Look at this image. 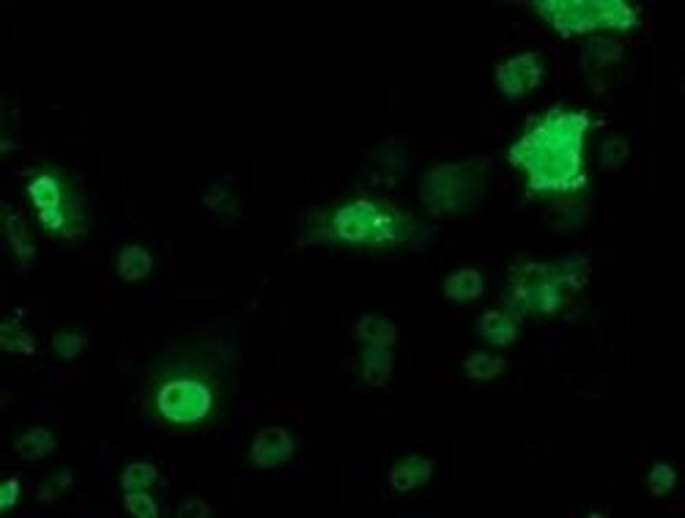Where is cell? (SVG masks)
<instances>
[{
	"label": "cell",
	"mask_w": 685,
	"mask_h": 518,
	"mask_svg": "<svg viewBox=\"0 0 685 518\" xmlns=\"http://www.w3.org/2000/svg\"><path fill=\"white\" fill-rule=\"evenodd\" d=\"M592 129L587 110L551 107L507 148V162L524 173L532 198L587 190L584 140Z\"/></svg>",
	"instance_id": "1"
},
{
	"label": "cell",
	"mask_w": 685,
	"mask_h": 518,
	"mask_svg": "<svg viewBox=\"0 0 685 518\" xmlns=\"http://www.w3.org/2000/svg\"><path fill=\"white\" fill-rule=\"evenodd\" d=\"M428 236V228L409 212L395 209L392 203L376 198H354L335 206L316 222L310 242L343 244V247H414Z\"/></svg>",
	"instance_id": "2"
},
{
	"label": "cell",
	"mask_w": 685,
	"mask_h": 518,
	"mask_svg": "<svg viewBox=\"0 0 685 518\" xmlns=\"http://www.w3.org/2000/svg\"><path fill=\"white\" fill-rule=\"evenodd\" d=\"M590 283V261L584 255L565 258H518L507 269L505 310L524 316H557Z\"/></svg>",
	"instance_id": "3"
},
{
	"label": "cell",
	"mask_w": 685,
	"mask_h": 518,
	"mask_svg": "<svg viewBox=\"0 0 685 518\" xmlns=\"http://www.w3.org/2000/svg\"><path fill=\"white\" fill-rule=\"evenodd\" d=\"M488 154L461 159V162H444L425 170L420 179L422 209L433 217H450V214H469L483 198L485 179H488Z\"/></svg>",
	"instance_id": "4"
},
{
	"label": "cell",
	"mask_w": 685,
	"mask_h": 518,
	"mask_svg": "<svg viewBox=\"0 0 685 518\" xmlns=\"http://www.w3.org/2000/svg\"><path fill=\"white\" fill-rule=\"evenodd\" d=\"M532 9L562 36H590L601 31L639 28V9L625 0H535Z\"/></svg>",
	"instance_id": "5"
},
{
	"label": "cell",
	"mask_w": 685,
	"mask_h": 518,
	"mask_svg": "<svg viewBox=\"0 0 685 518\" xmlns=\"http://www.w3.org/2000/svg\"><path fill=\"white\" fill-rule=\"evenodd\" d=\"M28 198H31L39 225L50 236L61 239H77L85 225V201L74 184L66 179L61 170L44 168L33 170L31 179L25 184Z\"/></svg>",
	"instance_id": "6"
},
{
	"label": "cell",
	"mask_w": 685,
	"mask_h": 518,
	"mask_svg": "<svg viewBox=\"0 0 685 518\" xmlns=\"http://www.w3.org/2000/svg\"><path fill=\"white\" fill-rule=\"evenodd\" d=\"M217 406V392L201 370H173L154 387V409L170 425L192 428L206 423Z\"/></svg>",
	"instance_id": "7"
},
{
	"label": "cell",
	"mask_w": 685,
	"mask_h": 518,
	"mask_svg": "<svg viewBox=\"0 0 685 518\" xmlns=\"http://www.w3.org/2000/svg\"><path fill=\"white\" fill-rule=\"evenodd\" d=\"M543 74H546V69H543L538 53H518L496 66L494 80L502 94L510 96V99H521L543 83Z\"/></svg>",
	"instance_id": "8"
},
{
	"label": "cell",
	"mask_w": 685,
	"mask_h": 518,
	"mask_svg": "<svg viewBox=\"0 0 685 518\" xmlns=\"http://www.w3.org/2000/svg\"><path fill=\"white\" fill-rule=\"evenodd\" d=\"M622 55H625V50L614 39L598 36V39H590L584 44V50H581V74L587 77V83H590L595 94H603V91L612 88L609 74L622 64Z\"/></svg>",
	"instance_id": "9"
},
{
	"label": "cell",
	"mask_w": 685,
	"mask_h": 518,
	"mask_svg": "<svg viewBox=\"0 0 685 518\" xmlns=\"http://www.w3.org/2000/svg\"><path fill=\"white\" fill-rule=\"evenodd\" d=\"M296 455V439L285 425H266L250 442L247 458L255 469H274L288 464Z\"/></svg>",
	"instance_id": "10"
},
{
	"label": "cell",
	"mask_w": 685,
	"mask_h": 518,
	"mask_svg": "<svg viewBox=\"0 0 685 518\" xmlns=\"http://www.w3.org/2000/svg\"><path fill=\"white\" fill-rule=\"evenodd\" d=\"M431 480H433V461L428 458V455H420V453L406 455L403 461H398V464L392 466L390 477H387L390 491H395V494H411V491H420V488L428 486Z\"/></svg>",
	"instance_id": "11"
},
{
	"label": "cell",
	"mask_w": 685,
	"mask_h": 518,
	"mask_svg": "<svg viewBox=\"0 0 685 518\" xmlns=\"http://www.w3.org/2000/svg\"><path fill=\"white\" fill-rule=\"evenodd\" d=\"M475 332L477 338L488 343L491 349H507L518 338V318L507 313L505 307H494V310H485L483 316L477 318Z\"/></svg>",
	"instance_id": "12"
},
{
	"label": "cell",
	"mask_w": 685,
	"mask_h": 518,
	"mask_svg": "<svg viewBox=\"0 0 685 518\" xmlns=\"http://www.w3.org/2000/svg\"><path fill=\"white\" fill-rule=\"evenodd\" d=\"M354 335L362 346H384V349H395V343L401 340V329L387 316L379 313H365L357 318L354 324Z\"/></svg>",
	"instance_id": "13"
},
{
	"label": "cell",
	"mask_w": 685,
	"mask_h": 518,
	"mask_svg": "<svg viewBox=\"0 0 685 518\" xmlns=\"http://www.w3.org/2000/svg\"><path fill=\"white\" fill-rule=\"evenodd\" d=\"M485 286L488 283H485L483 272L466 266V269H455L453 275L444 280L442 291L455 305H472V302H477L485 294Z\"/></svg>",
	"instance_id": "14"
},
{
	"label": "cell",
	"mask_w": 685,
	"mask_h": 518,
	"mask_svg": "<svg viewBox=\"0 0 685 518\" xmlns=\"http://www.w3.org/2000/svg\"><path fill=\"white\" fill-rule=\"evenodd\" d=\"M359 376L373 390H384L392 379V349L365 346L359 351Z\"/></svg>",
	"instance_id": "15"
},
{
	"label": "cell",
	"mask_w": 685,
	"mask_h": 518,
	"mask_svg": "<svg viewBox=\"0 0 685 518\" xmlns=\"http://www.w3.org/2000/svg\"><path fill=\"white\" fill-rule=\"evenodd\" d=\"M3 233H6V242H9L14 261H20V264H28V261H33V255H36V244H33L31 228H28V222H25V214H22L20 209H11V206H6V217H3Z\"/></svg>",
	"instance_id": "16"
},
{
	"label": "cell",
	"mask_w": 685,
	"mask_h": 518,
	"mask_svg": "<svg viewBox=\"0 0 685 518\" xmlns=\"http://www.w3.org/2000/svg\"><path fill=\"white\" fill-rule=\"evenodd\" d=\"M55 447H58V439H55L50 428H42V425L28 428V431H22L14 439V455L20 461H42V458H50L55 453Z\"/></svg>",
	"instance_id": "17"
},
{
	"label": "cell",
	"mask_w": 685,
	"mask_h": 518,
	"mask_svg": "<svg viewBox=\"0 0 685 518\" xmlns=\"http://www.w3.org/2000/svg\"><path fill=\"white\" fill-rule=\"evenodd\" d=\"M116 269L124 283H140V280H146L154 272V255L143 244H127L118 253Z\"/></svg>",
	"instance_id": "18"
},
{
	"label": "cell",
	"mask_w": 685,
	"mask_h": 518,
	"mask_svg": "<svg viewBox=\"0 0 685 518\" xmlns=\"http://www.w3.org/2000/svg\"><path fill=\"white\" fill-rule=\"evenodd\" d=\"M20 318L22 313L17 310L14 316L0 324V349L9 351V354H20V357H33L36 354V338L22 327Z\"/></svg>",
	"instance_id": "19"
},
{
	"label": "cell",
	"mask_w": 685,
	"mask_h": 518,
	"mask_svg": "<svg viewBox=\"0 0 685 518\" xmlns=\"http://www.w3.org/2000/svg\"><path fill=\"white\" fill-rule=\"evenodd\" d=\"M507 362L494 351H472L464 360V373L472 381H494L505 373Z\"/></svg>",
	"instance_id": "20"
},
{
	"label": "cell",
	"mask_w": 685,
	"mask_h": 518,
	"mask_svg": "<svg viewBox=\"0 0 685 518\" xmlns=\"http://www.w3.org/2000/svg\"><path fill=\"white\" fill-rule=\"evenodd\" d=\"M157 480L159 469L151 461H132L121 472V488L124 491H148L151 486H157Z\"/></svg>",
	"instance_id": "21"
},
{
	"label": "cell",
	"mask_w": 685,
	"mask_h": 518,
	"mask_svg": "<svg viewBox=\"0 0 685 518\" xmlns=\"http://www.w3.org/2000/svg\"><path fill=\"white\" fill-rule=\"evenodd\" d=\"M628 154H631L628 140L606 138L601 146H598V165H601V170H606V173H612V170H620L622 165H625Z\"/></svg>",
	"instance_id": "22"
},
{
	"label": "cell",
	"mask_w": 685,
	"mask_h": 518,
	"mask_svg": "<svg viewBox=\"0 0 685 518\" xmlns=\"http://www.w3.org/2000/svg\"><path fill=\"white\" fill-rule=\"evenodd\" d=\"M677 486V469L672 464H666V461H658V464H653V469H650V475H647V488H650V494H653L655 499H664L666 494H672Z\"/></svg>",
	"instance_id": "23"
},
{
	"label": "cell",
	"mask_w": 685,
	"mask_h": 518,
	"mask_svg": "<svg viewBox=\"0 0 685 518\" xmlns=\"http://www.w3.org/2000/svg\"><path fill=\"white\" fill-rule=\"evenodd\" d=\"M85 349V335L77 329H61L53 335V351L58 360H77Z\"/></svg>",
	"instance_id": "24"
},
{
	"label": "cell",
	"mask_w": 685,
	"mask_h": 518,
	"mask_svg": "<svg viewBox=\"0 0 685 518\" xmlns=\"http://www.w3.org/2000/svg\"><path fill=\"white\" fill-rule=\"evenodd\" d=\"M72 483H74V475L69 472V469L53 472V475L47 477L42 486H39V491H36V502H42V505L53 502V499H58L61 494H66V491L72 488Z\"/></svg>",
	"instance_id": "25"
},
{
	"label": "cell",
	"mask_w": 685,
	"mask_h": 518,
	"mask_svg": "<svg viewBox=\"0 0 685 518\" xmlns=\"http://www.w3.org/2000/svg\"><path fill=\"white\" fill-rule=\"evenodd\" d=\"M124 508L135 518H157L159 502L148 491H124Z\"/></svg>",
	"instance_id": "26"
},
{
	"label": "cell",
	"mask_w": 685,
	"mask_h": 518,
	"mask_svg": "<svg viewBox=\"0 0 685 518\" xmlns=\"http://www.w3.org/2000/svg\"><path fill=\"white\" fill-rule=\"evenodd\" d=\"M20 497H22L20 477H9V480L3 483V488H0V510H3V513L14 510L17 508V502H20Z\"/></svg>",
	"instance_id": "27"
},
{
	"label": "cell",
	"mask_w": 685,
	"mask_h": 518,
	"mask_svg": "<svg viewBox=\"0 0 685 518\" xmlns=\"http://www.w3.org/2000/svg\"><path fill=\"white\" fill-rule=\"evenodd\" d=\"M176 516L179 518H211L214 516V510H211V505L206 502V499H187V502H181V508L176 510Z\"/></svg>",
	"instance_id": "28"
}]
</instances>
